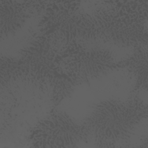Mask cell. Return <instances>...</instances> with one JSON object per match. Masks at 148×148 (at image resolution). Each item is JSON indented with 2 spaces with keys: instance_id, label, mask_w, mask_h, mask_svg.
<instances>
[{
  "instance_id": "cell-3",
  "label": "cell",
  "mask_w": 148,
  "mask_h": 148,
  "mask_svg": "<svg viewBox=\"0 0 148 148\" xmlns=\"http://www.w3.org/2000/svg\"><path fill=\"white\" fill-rule=\"evenodd\" d=\"M92 12L96 37L121 46L147 45V1L105 2Z\"/></svg>"
},
{
  "instance_id": "cell-7",
  "label": "cell",
  "mask_w": 148,
  "mask_h": 148,
  "mask_svg": "<svg viewBox=\"0 0 148 148\" xmlns=\"http://www.w3.org/2000/svg\"><path fill=\"white\" fill-rule=\"evenodd\" d=\"M32 6L27 1H0V27L1 37L17 32L31 14Z\"/></svg>"
},
{
  "instance_id": "cell-6",
  "label": "cell",
  "mask_w": 148,
  "mask_h": 148,
  "mask_svg": "<svg viewBox=\"0 0 148 148\" xmlns=\"http://www.w3.org/2000/svg\"><path fill=\"white\" fill-rule=\"evenodd\" d=\"M88 138L83 123L58 110L50 112L38 120L29 135L31 143L38 147H73Z\"/></svg>"
},
{
  "instance_id": "cell-8",
  "label": "cell",
  "mask_w": 148,
  "mask_h": 148,
  "mask_svg": "<svg viewBox=\"0 0 148 148\" xmlns=\"http://www.w3.org/2000/svg\"><path fill=\"white\" fill-rule=\"evenodd\" d=\"M117 68L125 69L131 74L136 90L147 89V51L145 46L135 47L130 56L117 62Z\"/></svg>"
},
{
  "instance_id": "cell-2",
  "label": "cell",
  "mask_w": 148,
  "mask_h": 148,
  "mask_svg": "<svg viewBox=\"0 0 148 148\" xmlns=\"http://www.w3.org/2000/svg\"><path fill=\"white\" fill-rule=\"evenodd\" d=\"M147 115L142 100L106 99L97 103L83 124L88 138L100 146H113L128 140L136 127Z\"/></svg>"
},
{
  "instance_id": "cell-1",
  "label": "cell",
  "mask_w": 148,
  "mask_h": 148,
  "mask_svg": "<svg viewBox=\"0 0 148 148\" xmlns=\"http://www.w3.org/2000/svg\"><path fill=\"white\" fill-rule=\"evenodd\" d=\"M57 42L39 35L28 43L17 58L21 75L39 87L57 105L68 97L76 84L62 67Z\"/></svg>"
},
{
  "instance_id": "cell-5",
  "label": "cell",
  "mask_w": 148,
  "mask_h": 148,
  "mask_svg": "<svg viewBox=\"0 0 148 148\" xmlns=\"http://www.w3.org/2000/svg\"><path fill=\"white\" fill-rule=\"evenodd\" d=\"M60 54L64 69L76 84L94 81L117 69L113 53L102 46L73 42L62 45Z\"/></svg>"
},
{
  "instance_id": "cell-4",
  "label": "cell",
  "mask_w": 148,
  "mask_h": 148,
  "mask_svg": "<svg viewBox=\"0 0 148 148\" xmlns=\"http://www.w3.org/2000/svg\"><path fill=\"white\" fill-rule=\"evenodd\" d=\"M39 27L41 35L63 45L97 38L92 13L86 12L79 2L46 5Z\"/></svg>"
}]
</instances>
